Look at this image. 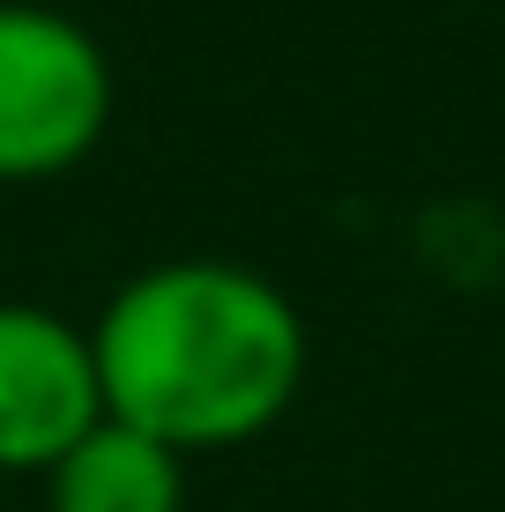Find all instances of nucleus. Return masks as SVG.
Segmentation results:
<instances>
[{"label": "nucleus", "instance_id": "7ed1b4c3", "mask_svg": "<svg viewBox=\"0 0 505 512\" xmlns=\"http://www.w3.org/2000/svg\"><path fill=\"white\" fill-rule=\"evenodd\" d=\"M104 416L90 327L0 297V475H45Z\"/></svg>", "mask_w": 505, "mask_h": 512}, {"label": "nucleus", "instance_id": "20e7f679", "mask_svg": "<svg viewBox=\"0 0 505 512\" xmlns=\"http://www.w3.org/2000/svg\"><path fill=\"white\" fill-rule=\"evenodd\" d=\"M38 483L45 512H186V461L119 416H97Z\"/></svg>", "mask_w": 505, "mask_h": 512}, {"label": "nucleus", "instance_id": "f257e3e1", "mask_svg": "<svg viewBox=\"0 0 505 512\" xmlns=\"http://www.w3.org/2000/svg\"><path fill=\"white\" fill-rule=\"evenodd\" d=\"M104 416L164 438L179 461L238 453L290 416L312 364L298 297L246 260H156L90 320Z\"/></svg>", "mask_w": 505, "mask_h": 512}, {"label": "nucleus", "instance_id": "f03ea898", "mask_svg": "<svg viewBox=\"0 0 505 512\" xmlns=\"http://www.w3.org/2000/svg\"><path fill=\"white\" fill-rule=\"evenodd\" d=\"M112 52L45 0H0V186H45L112 134Z\"/></svg>", "mask_w": 505, "mask_h": 512}]
</instances>
